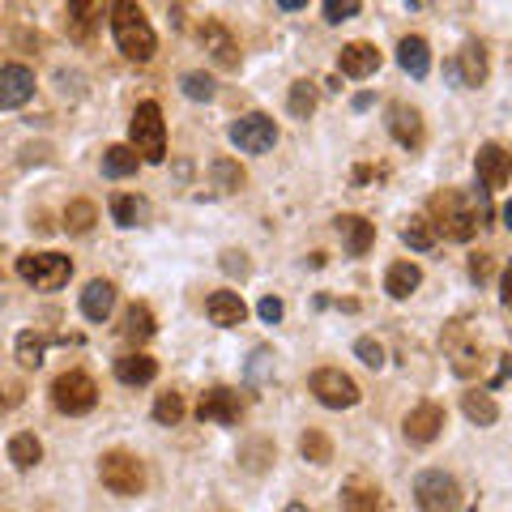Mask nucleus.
Instances as JSON below:
<instances>
[{"label":"nucleus","mask_w":512,"mask_h":512,"mask_svg":"<svg viewBox=\"0 0 512 512\" xmlns=\"http://www.w3.org/2000/svg\"><path fill=\"white\" fill-rule=\"evenodd\" d=\"M111 35H116L120 52L128 60H137V64H146L154 56V47H158L146 13H141L137 5H111Z\"/></svg>","instance_id":"1"},{"label":"nucleus","mask_w":512,"mask_h":512,"mask_svg":"<svg viewBox=\"0 0 512 512\" xmlns=\"http://www.w3.org/2000/svg\"><path fill=\"white\" fill-rule=\"evenodd\" d=\"M128 137H133V150H137L141 163H163L167 158V124H163L158 103H137Z\"/></svg>","instance_id":"2"},{"label":"nucleus","mask_w":512,"mask_h":512,"mask_svg":"<svg viewBox=\"0 0 512 512\" xmlns=\"http://www.w3.org/2000/svg\"><path fill=\"white\" fill-rule=\"evenodd\" d=\"M431 214H436V222H431V227L444 231L448 239H457V244H466V239L478 231L474 205L461 197V192H453V188H444V192H436V197H431Z\"/></svg>","instance_id":"3"},{"label":"nucleus","mask_w":512,"mask_h":512,"mask_svg":"<svg viewBox=\"0 0 512 512\" xmlns=\"http://www.w3.org/2000/svg\"><path fill=\"white\" fill-rule=\"evenodd\" d=\"M73 274V261L60 252H26L18 256V278L30 282L35 291H60Z\"/></svg>","instance_id":"4"},{"label":"nucleus","mask_w":512,"mask_h":512,"mask_svg":"<svg viewBox=\"0 0 512 512\" xmlns=\"http://www.w3.org/2000/svg\"><path fill=\"white\" fill-rule=\"evenodd\" d=\"M414 504L423 512H457L461 508V487L453 474L444 470H423L414 478Z\"/></svg>","instance_id":"5"},{"label":"nucleus","mask_w":512,"mask_h":512,"mask_svg":"<svg viewBox=\"0 0 512 512\" xmlns=\"http://www.w3.org/2000/svg\"><path fill=\"white\" fill-rule=\"evenodd\" d=\"M99 478H103V487L116 495H141V487H146V466H141L133 453L116 448V453H103Z\"/></svg>","instance_id":"6"},{"label":"nucleus","mask_w":512,"mask_h":512,"mask_svg":"<svg viewBox=\"0 0 512 512\" xmlns=\"http://www.w3.org/2000/svg\"><path fill=\"white\" fill-rule=\"evenodd\" d=\"M52 402L60 414H90L94 402H99V384H94L86 372H64L52 384Z\"/></svg>","instance_id":"7"},{"label":"nucleus","mask_w":512,"mask_h":512,"mask_svg":"<svg viewBox=\"0 0 512 512\" xmlns=\"http://www.w3.org/2000/svg\"><path fill=\"white\" fill-rule=\"evenodd\" d=\"M312 393H316V402L329 406V410H350L359 402V384L346 372H338V367H320V372H312Z\"/></svg>","instance_id":"8"},{"label":"nucleus","mask_w":512,"mask_h":512,"mask_svg":"<svg viewBox=\"0 0 512 512\" xmlns=\"http://www.w3.org/2000/svg\"><path fill=\"white\" fill-rule=\"evenodd\" d=\"M231 141L244 154H265V150H274V141H278V124L261 116V111H252V116H239L231 124Z\"/></svg>","instance_id":"9"},{"label":"nucleus","mask_w":512,"mask_h":512,"mask_svg":"<svg viewBox=\"0 0 512 512\" xmlns=\"http://www.w3.org/2000/svg\"><path fill=\"white\" fill-rule=\"evenodd\" d=\"M474 171H478V184H483V192L504 188L512 180V154L504 146H495V141H487V146L478 150V158H474Z\"/></svg>","instance_id":"10"},{"label":"nucleus","mask_w":512,"mask_h":512,"mask_svg":"<svg viewBox=\"0 0 512 512\" xmlns=\"http://www.w3.org/2000/svg\"><path fill=\"white\" fill-rule=\"evenodd\" d=\"M444 73L453 77L457 86H483L487 82V52H483V43H466L457 52V60L444 64Z\"/></svg>","instance_id":"11"},{"label":"nucleus","mask_w":512,"mask_h":512,"mask_svg":"<svg viewBox=\"0 0 512 512\" xmlns=\"http://www.w3.org/2000/svg\"><path fill=\"white\" fill-rule=\"evenodd\" d=\"M35 94V73L26 64H0V107H22Z\"/></svg>","instance_id":"12"},{"label":"nucleus","mask_w":512,"mask_h":512,"mask_svg":"<svg viewBox=\"0 0 512 512\" xmlns=\"http://www.w3.org/2000/svg\"><path fill=\"white\" fill-rule=\"evenodd\" d=\"M239 410H244V402H239V393L227 389V384H218V389L201 393V423H239Z\"/></svg>","instance_id":"13"},{"label":"nucleus","mask_w":512,"mask_h":512,"mask_svg":"<svg viewBox=\"0 0 512 512\" xmlns=\"http://www.w3.org/2000/svg\"><path fill=\"white\" fill-rule=\"evenodd\" d=\"M444 431V410L436 402H423L406 414V440L410 444H431Z\"/></svg>","instance_id":"14"},{"label":"nucleus","mask_w":512,"mask_h":512,"mask_svg":"<svg viewBox=\"0 0 512 512\" xmlns=\"http://www.w3.org/2000/svg\"><path fill=\"white\" fill-rule=\"evenodd\" d=\"M389 133H393L397 146L419 150L423 146V116L414 107H406V103H393L389 107Z\"/></svg>","instance_id":"15"},{"label":"nucleus","mask_w":512,"mask_h":512,"mask_svg":"<svg viewBox=\"0 0 512 512\" xmlns=\"http://www.w3.org/2000/svg\"><path fill=\"white\" fill-rule=\"evenodd\" d=\"M338 69L346 77H372L380 69V52L372 43H346L338 52Z\"/></svg>","instance_id":"16"},{"label":"nucleus","mask_w":512,"mask_h":512,"mask_svg":"<svg viewBox=\"0 0 512 512\" xmlns=\"http://www.w3.org/2000/svg\"><path fill=\"white\" fill-rule=\"evenodd\" d=\"M201 43H205V52L214 56V64H222V69H235V64H239V47H235V39L227 35V26L205 22V26H201Z\"/></svg>","instance_id":"17"},{"label":"nucleus","mask_w":512,"mask_h":512,"mask_svg":"<svg viewBox=\"0 0 512 512\" xmlns=\"http://www.w3.org/2000/svg\"><path fill=\"white\" fill-rule=\"evenodd\" d=\"M205 312H210V320H214V325H222V329L244 325V316H248L244 299H239L235 291H214L210 299H205Z\"/></svg>","instance_id":"18"},{"label":"nucleus","mask_w":512,"mask_h":512,"mask_svg":"<svg viewBox=\"0 0 512 512\" xmlns=\"http://www.w3.org/2000/svg\"><path fill=\"white\" fill-rule=\"evenodd\" d=\"M338 235H342V244H346L350 256H363L367 248L376 244V227L367 218H359V214H342L338 218Z\"/></svg>","instance_id":"19"},{"label":"nucleus","mask_w":512,"mask_h":512,"mask_svg":"<svg viewBox=\"0 0 512 512\" xmlns=\"http://www.w3.org/2000/svg\"><path fill=\"white\" fill-rule=\"evenodd\" d=\"M111 308H116V286H111L107 278H94L82 291V316L86 320H107Z\"/></svg>","instance_id":"20"},{"label":"nucleus","mask_w":512,"mask_h":512,"mask_svg":"<svg viewBox=\"0 0 512 512\" xmlns=\"http://www.w3.org/2000/svg\"><path fill=\"white\" fill-rule=\"evenodd\" d=\"M419 282H423L419 265H414V261H397V265H389V274H384V291H389L393 299H410L414 291H419Z\"/></svg>","instance_id":"21"},{"label":"nucleus","mask_w":512,"mask_h":512,"mask_svg":"<svg viewBox=\"0 0 512 512\" xmlns=\"http://www.w3.org/2000/svg\"><path fill=\"white\" fill-rule=\"evenodd\" d=\"M397 64H402L410 77H427L431 73V47H427V39H419V35L402 39V47H397Z\"/></svg>","instance_id":"22"},{"label":"nucleus","mask_w":512,"mask_h":512,"mask_svg":"<svg viewBox=\"0 0 512 512\" xmlns=\"http://www.w3.org/2000/svg\"><path fill=\"white\" fill-rule=\"evenodd\" d=\"M154 376H158V363L150 355H141V350L137 355H120L116 359V380L120 384H150Z\"/></svg>","instance_id":"23"},{"label":"nucleus","mask_w":512,"mask_h":512,"mask_svg":"<svg viewBox=\"0 0 512 512\" xmlns=\"http://www.w3.org/2000/svg\"><path fill=\"white\" fill-rule=\"evenodd\" d=\"M461 410H466V419L478 423V427H491L495 419H500V406L491 402V393H461Z\"/></svg>","instance_id":"24"},{"label":"nucleus","mask_w":512,"mask_h":512,"mask_svg":"<svg viewBox=\"0 0 512 512\" xmlns=\"http://www.w3.org/2000/svg\"><path fill=\"white\" fill-rule=\"evenodd\" d=\"M39 457H43V444L30 436V431H18V436L9 440V461H13L18 470H35Z\"/></svg>","instance_id":"25"},{"label":"nucleus","mask_w":512,"mask_h":512,"mask_svg":"<svg viewBox=\"0 0 512 512\" xmlns=\"http://www.w3.org/2000/svg\"><path fill=\"white\" fill-rule=\"evenodd\" d=\"M124 338L137 342V346L154 338V312L146 308V303H133V308H128V316H124Z\"/></svg>","instance_id":"26"},{"label":"nucleus","mask_w":512,"mask_h":512,"mask_svg":"<svg viewBox=\"0 0 512 512\" xmlns=\"http://www.w3.org/2000/svg\"><path fill=\"white\" fill-rule=\"evenodd\" d=\"M137 150L133 146H107L103 150V171L111 175V180H124V175H133L137 171Z\"/></svg>","instance_id":"27"},{"label":"nucleus","mask_w":512,"mask_h":512,"mask_svg":"<svg viewBox=\"0 0 512 512\" xmlns=\"http://www.w3.org/2000/svg\"><path fill=\"white\" fill-rule=\"evenodd\" d=\"M111 218H116L120 227H141V222L150 218V205L141 197H116L111 201Z\"/></svg>","instance_id":"28"},{"label":"nucleus","mask_w":512,"mask_h":512,"mask_svg":"<svg viewBox=\"0 0 512 512\" xmlns=\"http://www.w3.org/2000/svg\"><path fill=\"white\" fill-rule=\"evenodd\" d=\"M342 512H380V491L363 487V483H350L342 491Z\"/></svg>","instance_id":"29"},{"label":"nucleus","mask_w":512,"mask_h":512,"mask_svg":"<svg viewBox=\"0 0 512 512\" xmlns=\"http://www.w3.org/2000/svg\"><path fill=\"white\" fill-rule=\"evenodd\" d=\"M402 239L414 248V252H427V248H436V227H431V218H410L406 227H402Z\"/></svg>","instance_id":"30"},{"label":"nucleus","mask_w":512,"mask_h":512,"mask_svg":"<svg viewBox=\"0 0 512 512\" xmlns=\"http://www.w3.org/2000/svg\"><path fill=\"white\" fill-rule=\"evenodd\" d=\"M94 218H99V210H94L90 201H73L69 210H64V227H69L73 235H86L94 227Z\"/></svg>","instance_id":"31"},{"label":"nucleus","mask_w":512,"mask_h":512,"mask_svg":"<svg viewBox=\"0 0 512 512\" xmlns=\"http://www.w3.org/2000/svg\"><path fill=\"white\" fill-rule=\"evenodd\" d=\"M43 350H47V342L39 338L35 329L18 333V363H22V367H39V363H43Z\"/></svg>","instance_id":"32"},{"label":"nucleus","mask_w":512,"mask_h":512,"mask_svg":"<svg viewBox=\"0 0 512 512\" xmlns=\"http://www.w3.org/2000/svg\"><path fill=\"white\" fill-rule=\"evenodd\" d=\"M154 419L163 423V427H175V423L184 419V397H180V393H163V397L154 402Z\"/></svg>","instance_id":"33"},{"label":"nucleus","mask_w":512,"mask_h":512,"mask_svg":"<svg viewBox=\"0 0 512 512\" xmlns=\"http://www.w3.org/2000/svg\"><path fill=\"white\" fill-rule=\"evenodd\" d=\"M312 111H316V90L308 82H295L291 86V116L295 120H308Z\"/></svg>","instance_id":"34"},{"label":"nucleus","mask_w":512,"mask_h":512,"mask_svg":"<svg viewBox=\"0 0 512 512\" xmlns=\"http://www.w3.org/2000/svg\"><path fill=\"white\" fill-rule=\"evenodd\" d=\"M180 86H184L188 99H197V103H210L214 99V77H205V73H184Z\"/></svg>","instance_id":"35"},{"label":"nucleus","mask_w":512,"mask_h":512,"mask_svg":"<svg viewBox=\"0 0 512 512\" xmlns=\"http://www.w3.org/2000/svg\"><path fill=\"white\" fill-rule=\"evenodd\" d=\"M299 448H303V457H308V461H316V466H325V461H329V453H333V448H329V440L320 436V431H303Z\"/></svg>","instance_id":"36"},{"label":"nucleus","mask_w":512,"mask_h":512,"mask_svg":"<svg viewBox=\"0 0 512 512\" xmlns=\"http://www.w3.org/2000/svg\"><path fill=\"white\" fill-rule=\"evenodd\" d=\"M90 13H103V9H99V5H73V9H69L73 35H77V39H86V35H90V26H94V22H90Z\"/></svg>","instance_id":"37"},{"label":"nucleus","mask_w":512,"mask_h":512,"mask_svg":"<svg viewBox=\"0 0 512 512\" xmlns=\"http://www.w3.org/2000/svg\"><path fill=\"white\" fill-rule=\"evenodd\" d=\"M359 13V0H325V18L329 22H346Z\"/></svg>","instance_id":"38"},{"label":"nucleus","mask_w":512,"mask_h":512,"mask_svg":"<svg viewBox=\"0 0 512 512\" xmlns=\"http://www.w3.org/2000/svg\"><path fill=\"white\" fill-rule=\"evenodd\" d=\"M355 355H359L367 367H380V363H384V346L372 342V338H359V342H355Z\"/></svg>","instance_id":"39"},{"label":"nucleus","mask_w":512,"mask_h":512,"mask_svg":"<svg viewBox=\"0 0 512 512\" xmlns=\"http://www.w3.org/2000/svg\"><path fill=\"white\" fill-rule=\"evenodd\" d=\"M214 175L222 180V188H227V192L244 184V171H239V167H231V163H214Z\"/></svg>","instance_id":"40"},{"label":"nucleus","mask_w":512,"mask_h":512,"mask_svg":"<svg viewBox=\"0 0 512 512\" xmlns=\"http://www.w3.org/2000/svg\"><path fill=\"white\" fill-rule=\"evenodd\" d=\"M256 312H261V320H265V325H278V320H282V299L265 295L261 303H256Z\"/></svg>","instance_id":"41"},{"label":"nucleus","mask_w":512,"mask_h":512,"mask_svg":"<svg viewBox=\"0 0 512 512\" xmlns=\"http://www.w3.org/2000/svg\"><path fill=\"white\" fill-rule=\"evenodd\" d=\"M487 274H491V256H483V252L470 256V278H474V282H483Z\"/></svg>","instance_id":"42"},{"label":"nucleus","mask_w":512,"mask_h":512,"mask_svg":"<svg viewBox=\"0 0 512 512\" xmlns=\"http://www.w3.org/2000/svg\"><path fill=\"white\" fill-rule=\"evenodd\" d=\"M222 265H227L231 274H248V261H244V256H239V252H227V261H222Z\"/></svg>","instance_id":"43"},{"label":"nucleus","mask_w":512,"mask_h":512,"mask_svg":"<svg viewBox=\"0 0 512 512\" xmlns=\"http://www.w3.org/2000/svg\"><path fill=\"white\" fill-rule=\"evenodd\" d=\"M500 359H504V363H500V376L491 380V389H495V384H504V380L512 376V355H500Z\"/></svg>","instance_id":"44"},{"label":"nucleus","mask_w":512,"mask_h":512,"mask_svg":"<svg viewBox=\"0 0 512 512\" xmlns=\"http://www.w3.org/2000/svg\"><path fill=\"white\" fill-rule=\"evenodd\" d=\"M504 308L512 312V265L504 269Z\"/></svg>","instance_id":"45"},{"label":"nucleus","mask_w":512,"mask_h":512,"mask_svg":"<svg viewBox=\"0 0 512 512\" xmlns=\"http://www.w3.org/2000/svg\"><path fill=\"white\" fill-rule=\"evenodd\" d=\"M282 512H312V508H308V504H286Z\"/></svg>","instance_id":"46"},{"label":"nucleus","mask_w":512,"mask_h":512,"mask_svg":"<svg viewBox=\"0 0 512 512\" xmlns=\"http://www.w3.org/2000/svg\"><path fill=\"white\" fill-rule=\"evenodd\" d=\"M504 227H508V231H512V201H508V205H504Z\"/></svg>","instance_id":"47"}]
</instances>
